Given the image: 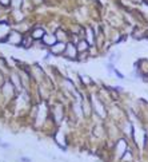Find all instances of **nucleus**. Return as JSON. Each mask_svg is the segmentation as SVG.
I'll use <instances>...</instances> for the list:
<instances>
[{
  "instance_id": "obj_1",
  "label": "nucleus",
  "mask_w": 148,
  "mask_h": 162,
  "mask_svg": "<svg viewBox=\"0 0 148 162\" xmlns=\"http://www.w3.org/2000/svg\"><path fill=\"white\" fill-rule=\"evenodd\" d=\"M43 35L44 31L41 28H35L34 32H32V39H40V38H43Z\"/></svg>"
},
{
  "instance_id": "obj_4",
  "label": "nucleus",
  "mask_w": 148,
  "mask_h": 162,
  "mask_svg": "<svg viewBox=\"0 0 148 162\" xmlns=\"http://www.w3.org/2000/svg\"><path fill=\"white\" fill-rule=\"evenodd\" d=\"M1 3H3L4 5H7V4L10 3V0H1Z\"/></svg>"
},
{
  "instance_id": "obj_3",
  "label": "nucleus",
  "mask_w": 148,
  "mask_h": 162,
  "mask_svg": "<svg viewBox=\"0 0 148 162\" xmlns=\"http://www.w3.org/2000/svg\"><path fill=\"white\" fill-rule=\"evenodd\" d=\"M78 50H79V51H84V50H87V42H81V43L78 46Z\"/></svg>"
},
{
  "instance_id": "obj_2",
  "label": "nucleus",
  "mask_w": 148,
  "mask_h": 162,
  "mask_svg": "<svg viewBox=\"0 0 148 162\" xmlns=\"http://www.w3.org/2000/svg\"><path fill=\"white\" fill-rule=\"evenodd\" d=\"M64 50V46L61 43H59V44H55L54 47H52V51H54L55 54H56V52H61V51Z\"/></svg>"
}]
</instances>
